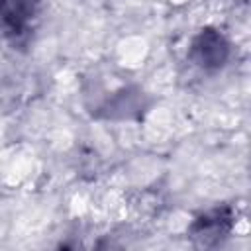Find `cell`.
<instances>
[{"label": "cell", "mask_w": 251, "mask_h": 251, "mask_svg": "<svg viewBox=\"0 0 251 251\" xmlns=\"http://www.w3.org/2000/svg\"><path fill=\"white\" fill-rule=\"evenodd\" d=\"M233 210L229 206H218L200 214L188 227V235L198 247L220 245L233 227Z\"/></svg>", "instance_id": "cell-2"}, {"label": "cell", "mask_w": 251, "mask_h": 251, "mask_svg": "<svg viewBox=\"0 0 251 251\" xmlns=\"http://www.w3.org/2000/svg\"><path fill=\"white\" fill-rule=\"evenodd\" d=\"M37 14V0H0V35L20 39L29 33Z\"/></svg>", "instance_id": "cell-3"}, {"label": "cell", "mask_w": 251, "mask_h": 251, "mask_svg": "<svg viewBox=\"0 0 251 251\" xmlns=\"http://www.w3.org/2000/svg\"><path fill=\"white\" fill-rule=\"evenodd\" d=\"M231 57V43L218 27L206 25L192 37L188 45V59L204 73L220 71Z\"/></svg>", "instance_id": "cell-1"}]
</instances>
